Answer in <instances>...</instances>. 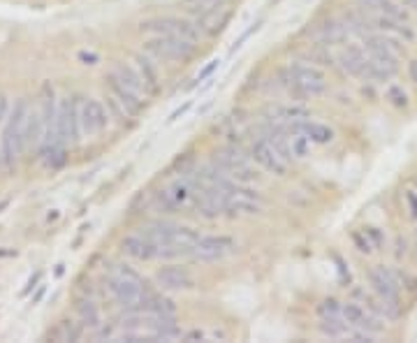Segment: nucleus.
Here are the masks:
<instances>
[{
    "label": "nucleus",
    "instance_id": "nucleus-1",
    "mask_svg": "<svg viewBox=\"0 0 417 343\" xmlns=\"http://www.w3.org/2000/svg\"><path fill=\"white\" fill-rule=\"evenodd\" d=\"M141 234L148 237L160 250L163 260H172V257H183L193 253V246L197 244V239L202 237L193 228L177 223H151L146 228H141Z\"/></svg>",
    "mask_w": 417,
    "mask_h": 343
},
{
    "label": "nucleus",
    "instance_id": "nucleus-2",
    "mask_svg": "<svg viewBox=\"0 0 417 343\" xmlns=\"http://www.w3.org/2000/svg\"><path fill=\"white\" fill-rule=\"evenodd\" d=\"M107 288H110L116 304L123 306L130 313L144 311L148 299L153 297L148 292L146 283L141 281V276L132 272L130 267H116L110 274V279H107Z\"/></svg>",
    "mask_w": 417,
    "mask_h": 343
},
{
    "label": "nucleus",
    "instance_id": "nucleus-3",
    "mask_svg": "<svg viewBox=\"0 0 417 343\" xmlns=\"http://www.w3.org/2000/svg\"><path fill=\"white\" fill-rule=\"evenodd\" d=\"M28 116H30V103L26 98L16 100L10 116L3 128V161L12 167L19 161V156L26 149V135H28Z\"/></svg>",
    "mask_w": 417,
    "mask_h": 343
},
{
    "label": "nucleus",
    "instance_id": "nucleus-4",
    "mask_svg": "<svg viewBox=\"0 0 417 343\" xmlns=\"http://www.w3.org/2000/svg\"><path fill=\"white\" fill-rule=\"evenodd\" d=\"M286 81L299 95H322L327 91V77L313 65L295 63L286 70Z\"/></svg>",
    "mask_w": 417,
    "mask_h": 343
},
{
    "label": "nucleus",
    "instance_id": "nucleus-5",
    "mask_svg": "<svg viewBox=\"0 0 417 343\" xmlns=\"http://www.w3.org/2000/svg\"><path fill=\"white\" fill-rule=\"evenodd\" d=\"M364 49H366V54H369V61L375 68V72H378L380 81H387L389 77H394L399 72L397 52L389 47V42L385 37L369 35L364 40Z\"/></svg>",
    "mask_w": 417,
    "mask_h": 343
},
{
    "label": "nucleus",
    "instance_id": "nucleus-6",
    "mask_svg": "<svg viewBox=\"0 0 417 343\" xmlns=\"http://www.w3.org/2000/svg\"><path fill=\"white\" fill-rule=\"evenodd\" d=\"M146 52L153 54L160 61H188L195 56V42L172 37V35H153L146 42Z\"/></svg>",
    "mask_w": 417,
    "mask_h": 343
},
{
    "label": "nucleus",
    "instance_id": "nucleus-7",
    "mask_svg": "<svg viewBox=\"0 0 417 343\" xmlns=\"http://www.w3.org/2000/svg\"><path fill=\"white\" fill-rule=\"evenodd\" d=\"M79 110L81 105L74 98H63L58 103L56 110V132L61 144H77L79 139V130H81V121H79Z\"/></svg>",
    "mask_w": 417,
    "mask_h": 343
},
{
    "label": "nucleus",
    "instance_id": "nucleus-8",
    "mask_svg": "<svg viewBox=\"0 0 417 343\" xmlns=\"http://www.w3.org/2000/svg\"><path fill=\"white\" fill-rule=\"evenodd\" d=\"M235 250H237L235 239L223 237V234H218V237H216V234H208V237L197 239L190 257H195V260H199V262H216V260L228 257L230 253H235Z\"/></svg>",
    "mask_w": 417,
    "mask_h": 343
},
{
    "label": "nucleus",
    "instance_id": "nucleus-9",
    "mask_svg": "<svg viewBox=\"0 0 417 343\" xmlns=\"http://www.w3.org/2000/svg\"><path fill=\"white\" fill-rule=\"evenodd\" d=\"M369 286L375 292V297L382 299L387 304L399 306V292H401V286H399V274L387 269V267H371L369 274Z\"/></svg>",
    "mask_w": 417,
    "mask_h": 343
},
{
    "label": "nucleus",
    "instance_id": "nucleus-10",
    "mask_svg": "<svg viewBox=\"0 0 417 343\" xmlns=\"http://www.w3.org/2000/svg\"><path fill=\"white\" fill-rule=\"evenodd\" d=\"M141 30L153 33V35H172V37H183L197 42L199 37V26L183 19H174V16H165V19H151L141 23Z\"/></svg>",
    "mask_w": 417,
    "mask_h": 343
},
{
    "label": "nucleus",
    "instance_id": "nucleus-11",
    "mask_svg": "<svg viewBox=\"0 0 417 343\" xmlns=\"http://www.w3.org/2000/svg\"><path fill=\"white\" fill-rule=\"evenodd\" d=\"M250 156H253V161L257 165H262L266 172L278 174V177H283V174L288 172V161L276 151V146H274L266 137L253 141V146H250Z\"/></svg>",
    "mask_w": 417,
    "mask_h": 343
},
{
    "label": "nucleus",
    "instance_id": "nucleus-12",
    "mask_svg": "<svg viewBox=\"0 0 417 343\" xmlns=\"http://www.w3.org/2000/svg\"><path fill=\"white\" fill-rule=\"evenodd\" d=\"M216 165H218L230 179L255 181V170L250 167L248 158L235 151V149H225V151H221L218 156H216Z\"/></svg>",
    "mask_w": 417,
    "mask_h": 343
},
{
    "label": "nucleus",
    "instance_id": "nucleus-13",
    "mask_svg": "<svg viewBox=\"0 0 417 343\" xmlns=\"http://www.w3.org/2000/svg\"><path fill=\"white\" fill-rule=\"evenodd\" d=\"M341 320H343L350 330L366 332V334H378L382 330V325L378 322V318L373 315V311L369 313L364 306L355 302H348L341 306Z\"/></svg>",
    "mask_w": 417,
    "mask_h": 343
},
{
    "label": "nucleus",
    "instance_id": "nucleus-14",
    "mask_svg": "<svg viewBox=\"0 0 417 343\" xmlns=\"http://www.w3.org/2000/svg\"><path fill=\"white\" fill-rule=\"evenodd\" d=\"M79 121H81V132L88 137H98L100 132L107 128V112L98 100H83L79 110Z\"/></svg>",
    "mask_w": 417,
    "mask_h": 343
},
{
    "label": "nucleus",
    "instance_id": "nucleus-15",
    "mask_svg": "<svg viewBox=\"0 0 417 343\" xmlns=\"http://www.w3.org/2000/svg\"><path fill=\"white\" fill-rule=\"evenodd\" d=\"M121 248L125 255H130L132 260L139 262H151V260H160V250L153 244L151 239L144 237V234H130L121 241Z\"/></svg>",
    "mask_w": 417,
    "mask_h": 343
},
{
    "label": "nucleus",
    "instance_id": "nucleus-16",
    "mask_svg": "<svg viewBox=\"0 0 417 343\" xmlns=\"http://www.w3.org/2000/svg\"><path fill=\"white\" fill-rule=\"evenodd\" d=\"M339 61H341V65H343V70L348 74H353V77H362V79H369L371 77L369 54H366L362 47H357V45L346 47L343 52H341Z\"/></svg>",
    "mask_w": 417,
    "mask_h": 343
},
{
    "label": "nucleus",
    "instance_id": "nucleus-17",
    "mask_svg": "<svg viewBox=\"0 0 417 343\" xmlns=\"http://www.w3.org/2000/svg\"><path fill=\"white\" fill-rule=\"evenodd\" d=\"M155 283L163 290H188L193 286V276L186 267H163L155 274Z\"/></svg>",
    "mask_w": 417,
    "mask_h": 343
},
{
    "label": "nucleus",
    "instance_id": "nucleus-18",
    "mask_svg": "<svg viewBox=\"0 0 417 343\" xmlns=\"http://www.w3.org/2000/svg\"><path fill=\"white\" fill-rule=\"evenodd\" d=\"M107 83H110V88H112V93L116 95V100L121 103V107L128 114H137L141 112V107H144V100H141L139 93H135L132 88L125 86L123 81H119L116 77H112L110 74V79H107Z\"/></svg>",
    "mask_w": 417,
    "mask_h": 343
},
{
    "label": "nucleus",
    "instance_id": "nucleus-19",
    "mask_svg": "<svg viewBox=\"0 0 417 343\" xmlns=\"http://www.w3.org/2000/svg\"><path fill=\"white\" fill-rule=\"evenodd\" d=\"M290 128L295 130V132H302V135L311 139L313 144H329V141L334 139V130L329 128V125L318 123V121H311V119L290 123Z\"/></svg>",
    "mask_w": 417,
    "mask_h": 343
},
{
    "label": "nucleus",
    "instance_id": "nucleus-20",
    "mask_svg": "<svg viewBox=\"0 0 417 343\" xmlns=\"http://www.w3.org/2000/svg\"><path fill=\"white\" fill-rule=\"evenodd\" d=\"M360 5L366 7V10H373V12H378L382 16H389V19L401 21V23L408 19L406 10L397 3V0H360Z\"/></svg>",
    "mask_w": 417,
    "mask_h": 343
},
{
    "label": "nucleus",
    "instance_id": "nucleus-21",
    "mask_svg": "<svg viewBox=\"0 0 417 343\" xmlns=\"http://www.w3.org/2000/svg\"><path fill=\"white\" fill-rule=\"evenodd\" d=\"M112 77H116L119 81H123L125 86L128 88H132L135 93H139V95H144L146 93V83H144V79H141V74L139 72H135L132 68H128L125 63H116L114 65V70L110 72Z\"/></svg>",
    "mask_w": 417,
    "mask_h": 343
},
{
    "label": "nucleus",
    "instance_id": "nucleus-22",
    "mask_svg": "<svg viewBox=\"0 0 417 343\" xmlns=\"http://www.w3.org/2000/svg\"><path fill=\"white\" fill-rule=\"evenodd\" d=\"M77 311H79V315H81L83 325H88V327H98V325H100V313H98V308H95L93 302L83 299V302H79Z\"/></svg>",
    "mask_w": 417,
    "mask_h": 343
},
{
    "label": "nucleus",
    "instance_id": "nucleus-23",
    "mask_svg": "<svg viewBox=\"0 0 417 343\" xmlns=\"http://www.w3.org/2000/svg\"><path fill=\"white\" fill-rule=\"evenodd\" d=\"M137 63H139V74H141V79H144V83H146V88L148 91H155V86H158V74H155V68L151 63L146 61V58H137Z\"/></svg>",
    "mask_w": 417,
    "mask_h": 343
},
{
    "label": "nucleus",
    "instance_id": "nucleus-24",
    "mask_svg": "<svg viewBox=\"0 0 417 343\" xmlns=\"http://www.w3.org/2000/svg\"><path fill=\"white\" fill-rule=\"evenodd\" d=\"M54 337L61 339V341H74L79 337V330L74 327L72 322H63L61 327H58V332H54Z\"/></svg>",
    "mask_w": 417,
    "mask_h": 343
},
{
    "label": "nucleus",
    "instance_id": "nucleus-25",
    "mask_svg": "<svg viewBox=\"0 0 417 343\" xmlns=\"http://www.w3.org/2000/svg\"><path fill=\"white\" fill-rule=\"evenodd\" d=\"M387 98H389L397 107H406V105H408V98H406V93H404L401 86H392V88L387 91Z\"/></svg>",
    "mask_w": 417,
    "mask_h": 343
},
{
    "label": "nucleus",
    "instance_id": "nucleus-26",
    "mask_svg": "<svg viewBox=\"0 0 417 343\" xmlns=\"http://www.w3.org/2000/svg\"><path fill=\"white\" fill-rule=\"evenodd\" d=\"M320 313H322V318H336V315H341V306L334 302V299H327V302H322Z\"/></svg>",
    "mask_w": 417,
    "mask_h": 343
},
{
    "label": "nucleus",
    "instance_id": "nucleus-27",
    "mask_svg": "<svg viewBox=\"0 0 417 343\" xmlns=\"http://www.w3.org/2000/svg\"><path fill=\"white\" fill-rule=\"evenodd\" d=\"M218 65H221V61H218V58H216V61H211V63H208L206 68H204L202 72L197 74V81H204L206 77H211V74H213V70L218 68Z\"/></svg>",
    "mask_w": 417,
    "mask_h": 343
},
{
    "label": "nucleus",
    "instance_id": "nucleus-28",
    "mask_svg": "<svg viewBox=\"0 0 417 343\" xmlns=\"http://www.w3.org/2000/svg\"><path fill=\"white\" fill-rule=\"evenodd\" d=\"M406 202H408V207H411V216H413V219H417V195L413 190L406 192Z\"/></svg>",
    "mask_w": 417,
    "mask_h": 343
},
{
    "label": "nucleus",
    "instance_id": "nucleus-29",
    "mask_svg": "<svg viewBox=\"0 0 417 343\" xmlns=\"http://www.w3.org/2000/svg\"><path fill=\"white\" fill-rule=\"evenodd\" d=\"M190 107H193V100H188L186 105H183V107H179V110H177V112H174V114L170 116V123H174V121L179 119V116H183V114H186V112L190 110Z\"/></svg>",
    "mask_w": 417,
    "mask_h": 343
},
{
    "label": "nucleus",
    "instance_id": "nucleus-30",
    "mask_svg": "<svg viewBox=\"0 0 417 343\" xmlns=\"http://www.w3.org/2000/svg\"><path fill=\"white\" fill-rule=\"evenodd\" d=\"M5 112H7V100L5 95H0V121L5 119Z\"/></svg>",
    "mask_w": 417,
    "mask_h": 343
}]
</instances>
